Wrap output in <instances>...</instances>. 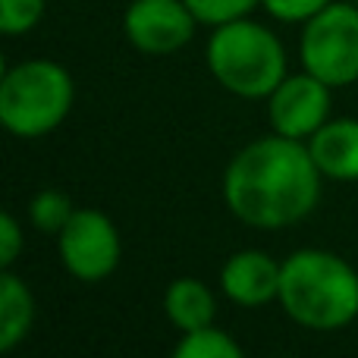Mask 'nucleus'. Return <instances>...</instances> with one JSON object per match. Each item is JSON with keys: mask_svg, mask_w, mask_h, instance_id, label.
I'll use <instances>...</instances> for the list:
<instances>
[{"mask_svg": "<svg viewBox=\"0 0 358 358\" xmlns=\"http://www.w3.org/2000/svg\"><path fill=\"white\" fill-rule=\"evenodd\" d=\"M35 324V296L6 267L0 273V352H13Z\"/></svg>", "mask_w": 358, "mask_h": 358, "instance_id": "12", "label": "nucleus"}, {"mask_svg": "<svg viewBox=\"0 0 358 358\" xmlns=\"http://www.w3.org/2000/svg\"><path fill=\"white\" fill-rule=\"evenodd\" d=\"M267 120L280 136L308 142L330 120V85L311 76L308 69L299 76H286L267 98Z\"/></svg>", "mask_w": 358, "mask_h": 358, "instance_id": "8", "label": "nucleus"}, {"mask_svg": "<svg viewBox=\"0 0 358 358\" xmlns=\"http://www.w3.org/2000/svg\"><path fill=\"white\" fill-rule=\"evenodd\" d=\"M164 315L176 330L189 334V330L208 327L217 317V299L201 280L195 277H176L164 292Z\"/></svg>", "mask_w": 358, "mask_h": 358, "instance_id": "11", "label": "nucleus"}, {"mask_svg": "<svg viewBox=\"0 0 358 358\" xmlns=\"http://www.w3.org/2000/svg\"><path fill=\"white\" fill-rule=\"evenodd\" d=\"M73 214H76V204L69 201V195L60 189H41L29 201V220L38 233L60 236V229L66 227Z\"/></svg>", "mask_w": 358, "mask_h": 358, "instance_id": "14", "label": "nucleus"}, {"mask_svg": "<svg viewBox=\"0 0 358 358\" xmlns=\"http://www.w3.org/2000/svg\"><path fill=\"white\" fill-rule=\"evenodd\" d=\"M204 57L220 88L248 101L271 98L273 88L289 76L283 41L267 25L252 22L248 16L214 25Z\"/></svg>", "mask_w": 358, "mask_h": 358, "instance_id": "3", "label": "nucleus"}, {"mask_svg": "<svg viewBox=\"0 0 358 358\" xmlns=\"http://www.w3.org/2000/svg\"><path fill=\"white\" fill-rule=\"evenodd\" d=\"M173 355L179 358H242V346L227 330L208 324V327L182 334V340L173 346Z\"/></svg>", "mask_w": 358, "mask_h": 358, "instance_id": "13", "label": "nucleus"}, {"mask_svg": "<svg viewBox=\"0 0 358 358\" xmlns=\"http://www.w3.org/2000/svg\"><path fill=\"white\" fill-rule=\"evenodd\" d=\"M60 261L69 277L82 283H101L120 267L123 242L107 214L98 208H76L69 223L57 236Z\"/></svg>", "mask_w": 358, "mask_h": 358, "instance_id": "6", "label": "nucleus"}, {"mask_svg": "<svg viewBox=\"0 0 358 358\" xmlns=\"http://www.w3.org/2000/svg\"><path fill=\"white\" fill-rule=\"evenodd\" d=\"M189 10L195 13V19L201 25H223L233 22V19H242L261 3V0H185Z\"/></svg>", "mask_w": 358, "mask_h": 358, "instance_id": "16", "label": "nucleus"}, {"mask_svg": "<svg viewBox=\"0 0 358 358\" xmlns=\"http://www.w3.org/2000/svg\"><path fill=\"white\" fill-rule=\"evenodd\" d=\"M321 179L308 142L273 132L233 155L223 173V201L245 227L283 229L317 208Z\"/></svg>", "mask_w": 358, "mask_h": 358, "instance_id": "1", "label": "nucleus"}, {"mask_svg": "<svg viewBox=\"0 0 358 358\" xmlns=\"http://www.w3.org/2000/svg\"><path fill=\"white\" fill-rule=\"evenodd\" d=\"M280 305L308 330H340L358 317V271L327 248H299L280 271Z\"/></svg>", "mask_w": 358, "mask_h": 358, "instance_id": "2", "label": "nucleus"}, {"mask_svg": "<svg viewBox=\"0 0 358 358\" xmlns=\"http://www.w3.org/2000/svg\"><path fill=\"white\" fill-rule=\"evenodd\" d=\"M198 19L185 0H132L126 6L123 31L136 50L148 57H167L195 38Z\"/></svg>", "mask_w": 358, "mask_h": 358, "instance_id": "7", "label": "nucleus"}, {"mask_svg": "<svg viewBox=\"0 0 358 358\" xmlns=\"http://www.w3.org/2000/svg\"><path fill=\"white\" fill-rule=\"evenodd\" d=\"M48 0H0V29L3 35L16 38L31 31L44 19Z\"/></svg>", "mask_w": 358, "mask_h": 358, "instance_id": "15", "label": "nucleus"}, {"mask_svg": "<svg viewBox=\"0 0 358 358\" xmlns=\"http://www.w3.org/2000/svg\"><path fill=\"white\" fill-rule=\"evenodd\" d=\"M19 252H22V227L10 210H3L0 214V267L6 271L16 264Z\"/></svg>", "mask_w": 358, "mask_h": 358, "instance_id": "18", "label": "nucleus"}, {"mask_svg": "<svg viewBox=\"0 0 358 358\" xmlns=\"http://www.w3.org/2000/svg\"><path fill=\"white\" fill-rule=\"evenodd\" d=\"M280 271L283 261H273L261 248H242L229 255L220 267V289L229 302L242 308H261L280 296Z\"/></svg>", "mask_w": 358, "mask_h": 358, "instance_id": "9", "label": "nucleus"}, {"mask_svg": "<svg viewBox=\"0 0 358 358\" xmlns=\"http://www.w3.org/2000/svg\"><path fill=\"white\" fill-rule=\"evenodd\" d=\"M355 6H358V0H355Z\"/></svg>", "mask_w": 358, "mask_h": 358, "instance_id": "19", "label": "nucleus"}, {"mask_svg": "<svg viewBox=\"0 0 358 358\" xmlns=\"http://www.w3.org/2000/svg\"><path fill=\"white\" fill-rule=\"evenodd\" d=\"M317 170L336 182H358V120H327L308 138Z\"/></svg>", "mask_w": 358, "mask_h": 358, "instance_id": "10", "label": "nucleus"}, {"mask_svg": "<svg viewBox=\"0 0 358 358\" xmlns=\"http://www.w3.org/2000/svg\"><path fill=\"white\" fill-rule=\"evenodd\" d=\"M76 82L54 60H22L0 82V123L16 138H44L69 117Z\"/></svg>", "mask_w": 358, "mask_h": 358, "instance_id": "4", "label": "nucleus"}, {"mask_svg": "<svg viewBox=\"0 0 358 358\" xmlns=\"http://www.w3.org/2000/svg\"><path fill=\"white\" fill-rule=\"evenodd\" d=\"M327 3H334V0H261L267 16L280 19V22H308Z\"/></svg>", "mask_w": 358, "mask_h": 358, "instance_id": "17", "label": "nucleus"}, {"mask_svg": "<svg viewBox=\"0 0 358 358\" xmlns=\"http://www.w3.org/2000/svg\"><path fill=\"white\" fill-rule=\"evenodd\" d=\"M302 66L330 88H346L358 82V6L327 3L305 22L299 38Z\"/></svg>", "mask_w": 358, "mask_h": 358, "instance_id": "5", "label": "nucleus"}]
</instances>
